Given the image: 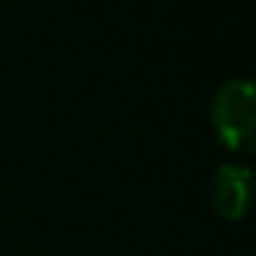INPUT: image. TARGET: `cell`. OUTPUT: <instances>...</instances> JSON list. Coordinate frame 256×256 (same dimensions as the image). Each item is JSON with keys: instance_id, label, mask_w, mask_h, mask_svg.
Wrapping results in <instances>:
<instances>
[{"instance_id": "1", "label": "cell", "mask_w": 256, "mask_h": 256, "mask_svg": "<svg viewBox=\"0 0 256 256\" xmlns=\"http://www.w3.org/2000/svg\"><path fill=\"white\" fill-rule=\"evenodd\" d=\"M211 126L223 148L247 151L253 130V84L250 78H229L211 100Z\"/></svg>"}, {"instance_id": "2", "label": "cell", "mask_w": 256, "mask_h": 256, "mask_svg": "<svg viewBox=\"0 0 256 256\" xmlns=\"http://www.w3.org/2000/svg\"><path fill=\"white\" fill-rule=\"evenodd\" d=\"M250 202V172L244 166H223L214 175L211 184V208L223 217V220H238L244 217Z\"/></svg>"}]
</instances>
